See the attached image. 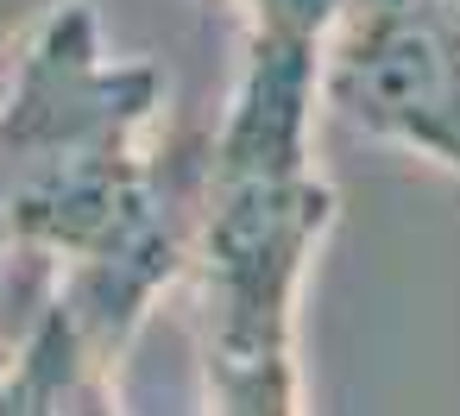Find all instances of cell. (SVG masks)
I'll return each mask as SVG.
<instances>
[{"mask_svg":"<svg viewBox=\"0 0 460 416\" xmlns=\"http://www.w3.org/2000/svg\"><path fill=\"white\" fill-rule=\"evenodd\" d=\"M341 102L460 164V13L441 0H366L341 58Z\"/></svg>","mask_w":460,"mask_h":416,"instance_id":"1","label":"cell"},{"mask_svg":"<svg viewBox=\"0 0 460 416\" xmlns=\"http://www.w3.org/2000/svg\"><path fill=\"white\" fill-rule=\"evenodd\" d=\"M441 7H447V13H460V0H441Z\"/></svg>","mask_w":460,"mask_h":416,"instance_id":"2","label":"cell"}]
</instances>
